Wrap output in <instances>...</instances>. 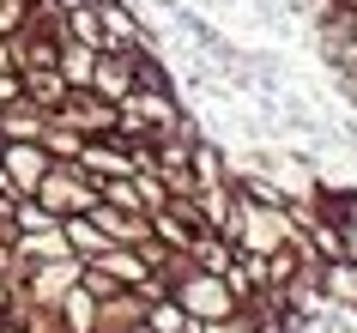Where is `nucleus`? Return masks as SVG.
<instances>
[{"mask_svg":"<svg viewBox=\"0 0 357 333\" xmlns=\"http://www.w3.org/2000/svg\"><path fill=\"white\" fill-rule=\"evenodd\" d=\"M315 285L333 309H357V260H321Z\"/></svg>","mask_w":357,"mask_h":333,"instance_id":"nucleus-8","label":"nucleus"},{"mask_svg":"<svg viewBox=\"0 0 357 333\" xmlns=\"http://www.w3.org/2000/svg\"><path fill=\"white\" fill-rule=\"evenodd\" d=\"M43 128H49V110H37L31 97L0 110V140H43Z\"/></svg>","mask_w":357,"mask_h":333,"instance_id":"nucleus-10","label":"nucleus"},{"mask_svg":"<svg viewBox=\"0 0 357 333\" xmlns=\"http://www.w3.org/2000/svg\"><path fill=\"white\" fill-rule=\"evenodd\" d=\"M37 146L49 151L55 164H79V151H85V140H79V133L67 128V121H55V115H49V128H43V140H37Z\"/></svg>","mask_w":357,"mask_h":333,"instance_id":"nucleus-14","label":"nucleus"},{"mask_svg":"<svg viewBox=\"0 0 357 333\" xmlns=\"http://www.w3.org/2000/svg\"><path fill=\"white\" fill-rule=\"evenodd\" d=\"M79 170H85L91 182H109V176H139V158H133V146H121V140H85Z\"/></svg>","mask_w":357,"mask_h":333,"instance_id":"nucleus-5","label":"nucleus"},{"mask_svg":"<svg viewBox=\"0 0 357 333\" xmlns=\"http://www.w3.org/2000/svg\"><path fill=\"white\" fill-rule=\"evenodd\" d=\"M31 200H37L43 212L61 224V219H79V212H91V206H97V182H91L79 164H55L49 176H43V188L31 194Z\"/></svg>","mask_w":357,"mask_h":333,"instance_id":"nucleus-1","label":"nucleus"},{"mask_svg":"<svg viewBox=\"0 0 357 333\" xmlns=\"http://www.w3.org/2000/svg\"><path fill=\"white\" fill-rule=\"evenodd\" d=\"M49 170H55V158H49L37 140H6V146H0V182L13 188V200H31Z\"/></svg>","mask_w":357,"mask_h":333,"instance_id":"nucleus-3","label":"nucleus"},{"mask_svg":"<svg viewBox=\"0 0 357 333\" xmlns=\"http://www.w3.org/2000/svg\"><path fill=\"white\" fill-rule=\"evenodd\" d=\"M97 267H103L121 291H146V285H151V267H146V255H139V249H103V255H97Z\"/></svg>","mask_w":357,"mask_h":333,"instance_id":"nucleus-7","label":"nucleus"},{"mask_svg":"<svg viewBox=\"0 0 357 333\" xmlns=\"http://www.w3.org/2000/svg\"><path fill=\"white\" fill-rule=\"evenodd\" d=\"M339 230H345V260H357V206L345 212V224H339Z\"/></svg>","mask_w":357,"mask_h":333,"instance_id":"nucleus-16","label":"nucleus"},{"mask_svg":"<svg viewBox=\"0 0 357 333\" xmlns=\"http://www.w3.org/2000/svg\"><path fill=\"white\" fill-rule=\"evenodd\" d=\"M169 297L182 303V309L194 315V321H225V315H236V297H230V285L218 273H200V267H188V273L169 285Z\"/></svg>","mask_w":357,"mask_h":333,"instance_id":"nucleus-2","label":"nucleus"},{"mask_svg":"<svg viewBox=\"0 0 357 333\" xmlns=\"http://www.w3.org/2000/svg\"><path fill=\"white\" fill-rule=\"evenodd\" d=\"M55 121H67L79 140H115V103H103V97H91V91H67V103L55 110Z\"/></svg>","mask_w":357,"mask_h":333,"instance_id":"nucleus-4","label":"nucleus"},{"mask_svg":"<svg viewBox=\"0 0 357 333\" xmlns=\"http://www.w3.org/2000/svg\"><path fill=\"white\" fill-rule=\"evenodd\" d=\"M37 230H55V219H49L37 200H19V212H13V237H37Z\"/></svg>","mask_w":357,"mask_h":333,"instance_id":"nucleus-15","label":"nucleus"},{"mask_svg":"<svg viewBox=\"0 0 357 333\" xmlns=\"http://www.w3.org/2000/svg\"><path fill=\"white\" fill-rule=\"evenodd\" d=\"M61 237H67V255H73V260H97L103 249H109V237L97 230L91 212H79V219H61Z\"/></svg>","mask_w":357,"mask_h":333,"instance_id":"nucleus-12","label":"nucleus"},{"mask_svg":"<svg viewBox=\"0 0 357 333\" xmlns=\"http://www.w3.org/2000/svg\"><path fill=\"white\" fill-rule=\"evenodd\" d=\"M91 97H103V103H121V97H133V49H97Z\"/></svg>","mask_w":357,"mask_h":333,"instance_id":"nucleus-6","label":"nucleus"},{"mask_svg":"<svg viewBox=\"0 0 357 333\" xmlns=\"http://www.w3.org/2000/svg\"><path fill=\"white\" fill-rule=\"evenodd\" d=\"M55 73H61V85H67V91H91V73H97V49H85V43H67V37H61Z\"/></svg>","mask_w":357,"mask_h":333,"instance_id":"nucleus-9","label":"nucleus"},{"mask_svg":"<svg viewBox=\"0 0 357 333\" xmlns=\"http://www.w3.org/2000/svg\"><path fill=\"white\" fill-rule=\"evenodd\" d=\"M24 97H31L37 110H49V115H55L61 103H67V85H61V73H55V67H31V73H24Z\"/></svg>","mask_w":357,"mask_h":333,"instance_id":"nucleus-13","label":"nucleus"},{"mask_svg":"<svg viewBox=\"0 0 357 333\" xmlns=\"http://www.w3.org/2000/svg\"><path fill=\"white\" fill-rule=\"evenodd\" d=\"M188 260L200 267V273H218V279H225L230 267H236V242L218 237V230H200V237H194V249H188Z\"/></svg>","mask_w":357,"mask_h":333,"instance_id":"nucleus-11","label":"nucleus"}]
</instances>
